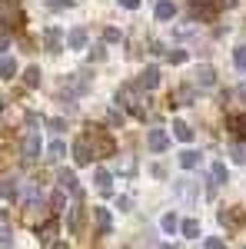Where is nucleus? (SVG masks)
I'll return each instance as SVG.
<instances>
[{"label":"nucleus","mask_w":246,"mask_h":249,"mask_svg":"<svg viewBox=\"0 0 246 249\" xmlns=\"http://www.w3.org/2000/svg\"><path fill=\"white\" fill-rule=\"evenodd\" d=\"M87 83H90L87 77H70V80H67V87H70V90H76V93H83V87H87Z\"/></svg>","instance_id":"c85d7f7f"},{"label":"nucleus","mask_w":246,"mask_h":249,"mask_svg":"<svg viewBox=\"0 0 246 249\" xmlns=\"http://www.w3.org/2000/svg\"><path fill=\"white\" fill-rule=\"evenodd\" d=\"M20 150H23V160H37V156H40V150H43V143H40L37 126H30V130L23 133V143H20Z\"/></svg>","instance_id":"7ed1b4c3"},{"label":"nucleus","mask_w":246,"mask_h":249,"mask_svg":"<svg viewBox=\"0 0 246 249\" xmlns=\"http://www.w3.org/2000/svg\"><path fill=\"white\" fill-rule=\"evenodd\" d=\"M0 23L3 27H20L23 23V10L17 0H0Z\"/></svg>","instance_id":"f03ea898"},{"label":"nucleus","mask_w":246,"mask_h":249,"mask_svg":"<svg viewBox=\"0 0 246 249\" xmlns=\"http://www.w3.org/2000/svg\"><path fill=\"white\" fill-rule=\"evenodd\" d=\"M116 210H120V213H130L133 210V199H130V196H120V199H116Z\"/></svg>","instance_id":"2f4dec72"},{"label":"nucleus","mask_w":246,"mask_h":249,"mask_svg":"<svg viewBox=\"0 0 246 249\" xmlns=\"http://www.w3.org/2000/svg\"><path fill=\"white\" fill-rule=\"evenodd\" d=\"M43 249H67V243H47Z\"/></svg>","instance_id":"4c0bfd02"},{"label":"nucleus","mask_w":246,"mask_h":249,"mask_svg":"<svg viewBox=\"0 0 246 249\" xmlns=\"http://www.w3.org/2000/svg\"><path fill=\"white\" fill-rule=\"evenodd\" d=\"M0 77H3V80H14V77H17V60H14V57H3V60H0Z\"/></svg>","instance_id":"dca6fc26"},{"label":"nucleus","mask_w":246,"mask_h":249,"mask_svg":"<svg viewBox=\"0 0 246 249\" xmlns=\"http://www.w3.org/2000/svg\"><path fill=\"white\" fill-rule=\"evenodd\" d=\"M180 232H183L187 239H196V236H200V223H196V219H183V223H180Z\"/></svg>","instance_id":"6ab92c4d"},{"label":"nucleus","mask_w":246,"mask_h":249,"mask_svg":"<svg viewBox=\"0 0 246 249\" xmlns=\"http://www.w3.org/2000/svg\"><path fill=\"white\" fill-rule=\"evenodd\" d=\"M20 193V183L14 176H7V179H0V199H17Z\"/></svg>","instance_id":"9b49d317"},{"label":"nucleus","mask_w":246,"mask_h":249,"mask_svg":"<svg viewBox=\"0 0 246 249\" xmlns=\"http://www.w3.org/2000/svg\"><path fill=\"white\" fill-rule=\"evenodd\" d=\"M140 87H143V90H156V87H160V70H156V67H147L143 77H140Z\"/></svg>","instance_id":"f8f14e48"},{"label":"nucleus","mask_w":246,"mask_h":249,"mask_svg":"<svg viewBox=\"0 0 246 249\" xmlns=\"http://www.w3.org/2000/svg\"><path fill=\"white\" fill-rule=\"evenodd\" d=\"M57 183H60V190L74 193V196L80 193V190H76V173H74V170H60V173H57Z\"/></svg>","instance_id":"1a4fd4ad"},{"label":"nucleus","mask_w":246,"mask_h":249,"mask_svg":"<svg viewBox=\"0 0 246 249\" xmlns=\"http://www.w3.org/2000/svg\"><path fill=\"white\" fill-rule=\"evenodd\" d=\"M10 246V230H0V249Z\"/></svg>","instance_id":"f704fd0d"},{"label":"nucleus","mask_w":246,"mask_h":249,"mask_svg":"<svg viewBox=\"0 0 246 249\" xmlns=\"http://www.w3.org/2000/svg\"><path fill=\"white\" fill-rule=\"evenodd\" d=\"M180 166H183V170L200 166V153H196V150H183V153H180Z\"/></svg>","instance_id":"f3484780"},{"label":"nucleus","mask_w":246,"mask_h":249,"mask_svg":"<svg viewBox=\"0 0 246 249\" xmlns=\"http://www.w3.org/2000/svg\"><path fill=\"white\" fill-rule=\"evenodd\" d=\"M187 60V50H173L170 53V63H183Z\"/></svg>","instance_id":"72a5a7b5"},{"label":"nucleus","mask_w":246,"mask_h":249,"mask_svg":"<svg viewBox=\"0 0 246 249\" xmlns=\"http://www.w3.org/2000/svg\"><path fill=\"white\" fill-rule=\"evenodd\" d=\"M94 219H96V232H100V236L114 232V216H110L107 206H94Z\"/></svg>","instance_id":"39448f33"},{"label":"nucleus","mask_w":246,"mask_h":249,"mask_svg":"<svg viewBox=\"0 0 246 249\" xmlns=\"http://www.w3.org/2000/svg\"><path fill=\"white\" fill-rule=\"evenodd\" d=\"M223 3H227V7H236V0H223Z\"/></svg>","instance_id":"a19ab883"},{"label":"nucleus","mask_w":246,"mask_h":249,"mask_svg":"<svg viewBox=\"0 0 246 249\" xmlns=\"http://www.w3.org/2000/svg\"><path fill=\"white\" fill-rule=\"evenodd\" d=\"M90 160H94V153H90L87 140H76L74 143V163L76 166H90Z\"/></svg>","instance_id":"6e6552de"},{"label":"nucleus","mask_w":246,"mask_h":249,"mask_svg":"<svg viewBox=\"0 0 246 249\" xmlns=\"http://www.w3.org/2000/svg\"><path fill=\"white\" fill-rule=\"evenodd\" d=\"M233 160L236 163H246V146H233Z\"/></svg>","instance_id":"473e14b6"},{"label":"nucleus","mask_w":246,"mask_h":249,"mask_svg":"<svg viewBox=\"0 0 246 249\" xmlns=\"http://www.w3.org/2000/svg\"><path fill=\"white\" fill-rule=\"evenodd\" d=\"M67 43H70L74 50L87 47V27H74V30H70V37H67Z\"/></svg>","instance_id":"2eb2a0df"},{"label":"nucleus","mask_w":246,"mask_h":249,"mask_svg":"<svg viewBox=\"0 0 246 249\" xmlns=\"http://www.w3.org/2000/svg\"><path fill=\"white\" fill-rule=\"evenodd\" d=\"M80 219H83V210H80V206H74V210H70V216H67L70 232H80Z\"/></svg>","instance_id":"4be33fe9"},{"label":"nucleus","mask_w":246,"mask_h":249,"mask_svg":"<svg viewBox=\"0 0 246 249\" xmlns=\"http://www.w3.org/2000/svg\"><path fill=\"white\" fill-rule=\"evenodd\" d=\"M43 40H47V47H50V50H60V43H63V34H60L57 27H50V30L43 34Z\"/></svg>","instance_id":"a211bd4d"},{"label":"nucleus","mask_w":246,"mask_h":249,"mask_svg":"<svg viewBox=\"0 0 246 249\" xmlns=\"http://www.w3.org/2000/svg\"><path fill=\"white\" fill-rule=\"evenodd\" d=\"M173 136H176L180 143H189V140H193V126L183 123V120H176V123H173Z\"/></svg>","instance_id":"4468645a"},{"label":"nucleus","mask_w":246,"mask_h":249,"mask_svg":"<svg viewBox=\"0 0 246 249\" xmlns=\"http://www.w3.org/2000/svg\"><path fill=\"white\" fill-rule=\"evenodd\" d=\"M203 249H227V246H223L220 236H209V239H203Z\"/></svg>","instance_id":"7c9ffc66"},{"label":"nucleus","mask_w":246,"mask_h":249,"mask_svg":"<svg viewBox=\"0 0 246 249\" xmlns=\"http://www.w3.org/2000/svg\"><path fill=\"white\" fill-rule=\"evenodd\" d=\"M23 83H27V87H37V83H40V70H37V67L23 70Z\"/></svg>","instance_id":"cd10ccee"},{"label":"nucleus","mask_w":246,"mask_h":249,"mask_svg":"<svg viewBox=\"0 0 246 249\" xmlns=\"http://www.w3.org/2000/svg\"><path fill=\"white\" fill-rule=\"evenodd\" d=\"M233 63H236V67H240V70L246 73V43H243V47H236V50H233Z\"/></svg>","instance_id":"bb28decb"},{"label":"nucleus","mask_w":246,"mask_h":249,"mask_svg":"<svg viewBox=\"0 0 246 249\" xmlns=\"http://www.w3.org/2000/svg\"><path fill=\"white\" fill-rule=\"evenodd\" d=\"M110 123H116V126H120V123H123V113H120V110H110Z\"/></svg>","instance_id":"c9c22d12"},{"label":"nucleus","mask_w":246,"mask_h":249,"mask_svg":"<svg viewBox=\"0 0 246 249\" xmlns=\"http://www.w3.org/2000/svg\"><path fill=\"white\" fill-rule=\"evenodd\" d=\"M147 146H150V153H163V150L170 146V136H167V130L153 126L150 133H147Z\"/></svg>","instance_id":"20e7f679"},{"label":"nucleus","mask_w":246,"mask_h":249,"mask_svg":"<svg viewBox=\"0 0 246 249\" xmlns=\"http://www.w3.org/2000/svg\"><path fill=\"white\" fill-rule=\"evenodd\" d=\"M229 179V170L223 163H213V186H220V183H227Z\"/></svg>","instance_id":"5701e85b"},{"label":"nucleus","mask_w":246,"mask_h":249,"mask_svg":"<svg viewBox=\"0 0 246 249\" xmlns=\"http://www.w3.org/2000/svg\"><path fill=\"white\" fill-rule=\"evenodd\" d=\"M54 7H74V0H54Z\"/></svg>","instance_id":"58836bf2"},{"label":"nucleus","mask_w":246,"mask_h":249,"mask_svg":"<svg viewBox=\"0 0 246 249\" xmlns=\"http://www.w3.org/2000/svg\"><path fill=\"white\" fill-rule=\"evenodd\" d=\"M220 226L223 230H240L243 226V210H220Z\"/></svg>","instance_id":"423d86ee"},{"label":"nucleus","mask_w":246,"mask_h":249,"mask_svg":"<svg viewBox=\"0 0 246 249\" xmlns=\"http://www.w3.org/2000/svg\"><path fill=\"white\" fill-rule=\"evenodd\" d=\"M83 140H87V146H90V153H94V156H116V143H114V136H110V133H103V130H90Z\"/></svg>","instance_id":"f257e3e1"},{"label":"nucleus","mask_w":246,"mask_h":249,"mask_svg":"<svg viewBox=\"0 0 246 249\" xmlns=\"http://www.w3.org/2000/svg\"><path fill=\"white\" fill-rule=\"evenodd\" d=\"M156 249H173V246H167V243H163V246H156Z\"/></svg>","instance_id":"79ce46f5"},{"label":"nucleus","mask_w":246,"mask_h":249,"mask_svg":"<svg viewBox=\"0 0 246 249\" xmlns=\"http://www.w3.org/2000/svg\"><path fill=\"white\" fill-rule=\"evenodd\" d=\"M54 232H57V219H50V223H43V226L37 230V236L43 239V243H50V239H54Z\"/></svg>","instance_id":"b1692460"},{"label":"nucleus","mask_w":246,"mask_h":249,"mask_svg":"<svg viewBox=\"0 0 246 249\" xmlns=\"http://www.w3.org/2000/svg\"><path fill=\"white\" fill-rule=\"evenodd\" d=\"M96 186H100V193H103V196H110V179H114V176H110V173L107 170H96Z\"/></svg>","instance_id":"412c9836"},{"label":"nucleus","mask_w":246,"mask_h":249,"mask_svg":"<svg viewBox=\"0 0 246 249\" xmlns=\"http://www.w3.org/2000/svg\"><path fill=\"white\" fill-rule=\"evenodd\" d=\"M196 87H216V70L213 67H196Z\"/></svg>","instance_id":"9d476101"},{"label":"nucleus","mask_w":246,"mask_h":249,"mask_svg":"<svg viewBox=\"0 0 246 249\" xmlns=\"http://www.w3.org/2000/svg\"><path fill=\"white\" fill-rule=\"evenodd\" d=\"M229 130L236 136H243L246 140V113H240V116H229Z\"/></svg>","instance_id":"aec40b11"},{"label":"nucleus","mask_w":246,"mask_h":249,"mask_svg":"<svg viewBox=\"0 0 246 249\" xmlns=\"http://www.w3.org/2000/svg\"><path fill=\"white\" fill-rule=\"evenodd\" d=\"M120 7H127V10H136V7H140V0H120Z\"/></svg>","instance_id":"e433bc0d"},{"label":"nucleus","mask_w":246,"mask_h":249,"mask_svg":"<svg viewBox=\"0 0 246 249\" xmlns=\"http://www.w3.org/2000/svg\"><path fill=\"white\" fill-rule=\"evenodd\" d=\"M240 96H246V83H240Z\"/></svg>","instance_id":"ea45409f"},{"label":"nucleus","mask_w":246,"mask_h":249,"mask_svg":"<svg viewBox=\"0 0 246 249\" xmlns=\"http://www.w3.org/2000/svg\"><path fill=\"white\" fill-rule=\"evenodd\" d=\"M156 20H173V14H176V3L173 0H156Z\"/></svg>","instance_id":"ddd939ff"},{"label":"nucleus","mask_w":246,"mask_h":249,"mask_svg":"<svg viewBox=\"0 0 246 249\" xmlns=\"http://www.w3.org/2000/svg\"><path fill=\"white\" fill-rule=\"evenodd\" d=\"M63 153H67V146H63V140H54V143L47 146V156H50V160H63Z\"/></svg>","instance_id":"a878e982"},{"label":"nucleus","mask_w":246,"mask_h":249,"mask_svg":"<svg viewBox=\"0 0 246 249\" xmlns=\"http://www.w3.org/2000/svg\"><path fill=\"white\" fill-rule=\"evenodd\" d=\"M103 40H107V43H120V40H123V34H120L116 27H107V30H103Z\"/></svg>","instance_id":"c756f323"},{"label":"nucleus","mask_w":246,"mask_h":249,"mask_svg":"<svg viewBox=\"0 0 246 249\" xmlns=\"http://www.w3.org/2000/svg\"><path fill=\"white\" fill-rule=\"evenodd\" d=\"M189 10L196 20H213V0H189Z\"/></svg>","instance_id":"0eeeda50"},{"label":"nucleus","mask_w":246,"mask_h":249,"mask_svg":"<svg viewBox=\"0 0 246 249\" xmlns=\"http://www.w3.org/2000/svg\"><path fill=\"white\" fill-rule=\"evenodd\" d=\"M160 226H163V232H176V230H180V219H176V213H167V216L160 219Z\"/></svg>","instance_id":"393cba45"}]
</instances>
